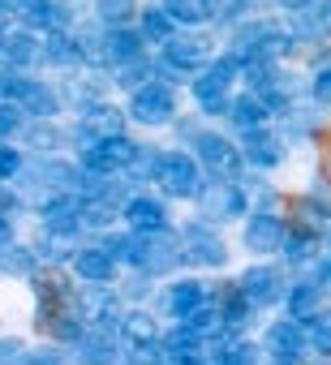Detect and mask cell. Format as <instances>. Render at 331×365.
<instances>
[{"instance_id":"1","label":"cell","mask_w":331,"mask_h":365,"mask_svg":"<svg viewBox=\"0 0 331 365\" xmlns=\"http://www.w3.org/2000/svg\"><path fill=\"white\" fill-rule=\"evenodd\" d=\"M146 176H151L168 198H198V194H203L198 159L185 155V150H159V155H146Z\"/></svg>"},{"instance_id":"2","label":"cell","mask_w":331,"mask_h":365,"mask_svg":"<svg viewBox=\"0 0 331 365\" xmlns=\"http://www.w3.org/2000/svg\"><path fill=\"white\" fill-rule=\"evenodd\" d=\"M185 258L181 241L168 237V232H133V250H129V262L146 275H168L177 262Z\"/></svg>"},{"instance_id":"3","label":"cell","mask_w":331,"mask_h":365,"mask_svg":"<svg viewBox=\"0 0 331 365\" xmlns=\"http://www.w3.org/2000/svg\"><path fill=\"white\" fill-rule=\"evenodd\" d=\"M241 73V65L233 61V56H224V61H215V65H207L203 69V78H194V99L207 108V112H228V91H233V78Z\"/></svg>"},{"instance_id":"4","label":"cell","mask_w":331,"mask_h":365,"mask_svg":"<svg viewBox=\"0 0 331 365\" xmlns=\"http://www.w3.org/2000/svg\"><path fill=\"white\" fill-rule=\"evenodd\" d=\"M305 348H310V327H301V322H292V318L271 322L267 335H263V352H271L275 365H301Z\"/></svg>"},{"instance_id":"5","label":"cell","mask_w":331,"mask_h":365,"mask_svg":"<svg viewBox=\"0 0 331 365\" xmlns=\"http://www.w3.org/2000/svg\"><path fill=\"white\" fill-rule=\"evenodd\" d=\"M177 112V95L168 82H146L142 91L129 95V116L138 125H168Z\"/></svg>"},{"instance_id":"6","label":"cell","mask_w":331,"mask_h":365,"mask_svg":"<svg viewBox=\"0 0 331 365\" xmlns=\"http://www.w3.org/2000/svg\"><path fill=\"white\" fill-rule=\"evenodd\" d=\"M138 159H142V146L129 142V138H112V142L82 146V168L86 172H99V176H112L121 168H133Z\"/></svg>"},{"instance_id":"7","label":"cell","mask_w":331,"mask_h":365,"mask_svg":"<svg viewBox=\"0 0 331 365\" xmlns=\"http://www.w3.org/2000/svg\"><path fill=\"white\" fill-rule=\"evenodd\" d=\"M198 207H203V215L207 220H241L245 215V194L233 185V180H211V185H203V194H198Z\"/></svg>"},{"instance_id":"8","label":"cell","mask_w":331,"mask_h":365,"mask_svg":"<svg viewBox=\"0 0 331 365\" xmlns=\"http://www.w3.org/2000/svg\"><path fill=\"white\" fill-rule=\"evenodd\" d=\"M78 133H82L86 146H95V142H112V138H125V112L112 108V103H95V108L82 112Z\"/></svg>"},{"instance_id":"9","label":"cell","mask_w":331,"mask_h":365,"mask_svg":"<svg viewBox=\"0 0 331 365\" xmlns=\"http://www.w3.org/2000/svg\"><path fill=\"white\" fill-rule=\"evenodd\" d=\"M194 146H198V163H207L220 180H233V176L241 172V150H237L228 138H220V133H198Z\"/></svg>"},{"instance_id":"10","label":"cell","mask_w":331,"mask_h":365,"mask_svg":"<svg viewBox=\"0 0 331 365\" xmlns=\"http://www.w3.org/2000/svg\"><path fill=\"white\" fill-rule=\"evenodd\" d=\"M181 250H185V262H194V267H224V258H228L224 241L207 224H190L181 232Z\"/></svg>"},{"instance_id":"11","label":"cell","mask_w":331,"mask_h":365,"mask_svg":"<svg viewBox=\"0 0 331 365\" xmlns=\"http://www.w3.org/2000/svg\"><path fill=\"white\" fill-rule=\"evenodd\" d=\"M211 61V39L203 35H173L163 43V65L168 69H181V73H194Z\"/></svg>"},{"instance_id":"12","label":"cell","mask_w":331,"mask_h":365,"mask_svg":"<svg viewBox=\"0 0 331 365\" xmlns=\"http://www.w3.org/2000/svg\"><path fill=\"white\" fill-rule=\"evenodd\" d=\"M142 31H125V26H112V31H103L99 35V61L103 65H112V69H121V65H133V61H142Z\"/></svg>"},{"instance_id":"13","label":"cell","mask_w":331,"mask_h":365,"mask_svg":"<svg viewBox=\"0 0 331 365\" xmlns=\"http://www.w3.org/2000/svg\"><path fill=\"white\" fill-rule=\"evenodd\" d=\"M284 241H288V228H284L280 215L254 211V215L245 220V245H250L254 254H275V250H284Z\"/></svg>"},{"instance_id":"14","label":"cell","mask_w":331,"mask_h":365,"mask_svg":"<svg viewBox=\"0 0 331 365\" xmlns=\"http://www.w3.org/2000/svg\"><path fill=\"white\" fill-rule=\"evenodd\" d=\"M39 215H44L48 237H61V241L82 228V202H78V198H48V202L39 207Z\"/></svg>"},{"instance_id":"15","label":"cell","mask_w":331,"mask_h":365,"mask_svg":"<svg viewBox=\"0 0 331 365\" xmlns=\"http://www.w3.org/2000/svg\"><path fill=\"white\" fill-rule=\"evenodd\" d=\"M237 284H241V292H245L250 305H271V301L284 297V275L275 267H250Z\"/></svg>"},{"instance_id":"16","label":"cell","mask_w":331,"mask_h":365,"mask_svg":"<svg viewBox=\"0 0 331 365\" xmlns=\"http://www.w3.org/2000/svg\"><path fill=\"white\" fill-rule=\"evenodd\" d=\"M125 224L133 232H168V207H163L159 198L138 194V198L125 202Z\"/></svg>"},{"instance_id":"17","label":"cell","mask_w":331,"mask_h":365,"mask_svg":"<svg viewBox=\"0 0 331 365\" xmlns=\"http://www.w3.org/2000/svg\"><path fill=\"white\" fill-rule=\"evenodd\" d=\"M73 271H78V279H86V284H112V279H116V258H112L103 245H86V250L73 254Z\"/></svg>"},{"instance_id":"18","label":"cell","mask_w":331,"mask_h":365,"mask_svg":"<svg viewBox=\"0 0 331 365\" xmlns=\"http://www.w3.org/2000/svg\"><path fill=\"white\" fill-rule=\"evenodd\" d=\"M284 301H288V318H292V322H301V327H310L314 318H322L327 292H322V284H292Z\"/></svg>"},{"instance_id":"19","label":"cell","mask_w":331,"mask_h":365,"mask_svg":"<svg viewBox=\"0 0 331 365\" xmlns=\"http://www.w3.org/2000/svg\"><path fill=\"white\" fill-rule=\"evenodd\" d=\"M73 356H78L82 365H116V331H108V327H91V331H82Z\"/></svg>"},{"instance_id":"20","label":"cell","mask_w":331,"mask_h":365,"mask_svg":"<svg viewBox=\"0 0 331 365\" xmlns=\"http://www.w3.org/2000/svg\"><path fill=\"white\" fill-rule=\"evenodd\" d=\"M39 61L52 65V69H73V65H82L78 35H69V31H48V35H44V48H39Z\"/></svg>"},{"instance_id":"21","label":"cell","mask_w":331,"mask_h":365,"mask_svg":"<svg viewBox=\"0 0 331 365\" xmlns=\"http://www.w3.org/2000/svg\"><path fill=\"white\" fill-rule=\"evenodd\" d=\"M198 305H207V288L198 279H177V284H168V292H163V309H168L177 322H185Z\"/></svg>"},{"instance_id":"22","label":"cell","mask_w":331,"mask_h":365,"mask_svg":"<svg viewBox=\"0 0 331 365\" xmlns=\"http://www.w3.org/2000/svg\"><path fill=\"white\" fill-rule=\"evenodd\" d=\"M39 39H35V31H5V39H0V61H5L9 69H22V65H31V61H39Z\"/></svg>"},{"instance_id":"23","label":"cell","mask_w":331,"mask_h":365,"mask_svg":"<svg viewBox=\"0 0 331 365\" xmlns=\"http://www.w3.org/2000/svg\"><path fill=\"white\" fill-rule=\"evenodd\" d=\"M241 155H245L250 163H258V168H275V163L284 159V142H280L271 129H250Z\"/></svg>"},{"instance_id":"24","label":"cell","mask_w":331,"mask_h":365,"mask_svg":"<svg viewBox=\"0 0 331 365\" xmlns=\"http://www.w3.org/2000/svg\"><path fill=\"white\" fill-rule=\"evenodd\" d=\"M228 116H233V125H237V129H245V133H250V129H263V120L271 116V108H267L258 95H237V99L228 103Z\"/></svg>"},{"instance_id":"25","label":"cell","mask_w":331,"mask_h":365,"mask_svg":"<svg viewBox=\"0 0 331 365\" xmlns=\"http://www.w3.org/2000/svg\"><path fill=\"white\" fill-rule=\"evenodd\" d=\"M121 335H125L133 348H151V344H159V322H155L146 309H133V314L121 318Z\"/></svg>"},{"instance_id":"26","label":"cell","mask_w":331,"mask_h":365,"mask_svg":"<svg viewBox=\"0 0 331 365\" xmlns=\"http://www.w3.org/2000/svg\"><path fill=\"white\" fill-rule=\"evenodd\" d=\"M159 9L168 14L173 22H181V26H198V22H207V18H215L211 0H159Z\"/></svg>"},{"instance_id":"27","label":"cell","mask_w":331,"mask_h":365,"mask_svg":"<svg viewBox=\"0 0 331 365\" xmlns=\"http://www.w3.org/2000/svg\"><path fill=\"white\" fill-rule=\"evenodd\" d=\"M173 18L163 14V9H142V39L146 43H168L173 39Z\"/></svg>"},{"instance_id":"28","label":"cell","mask_w":331,"mask_h":365,"mask_svg":"<svg viewBox=\"0 0 331 365\" xmlns=\"http://www.w3.org/2000/svg\"><path fill=\"white\" fill-rule=\"evenodd\" d=\"M0 271H9V275H31V271H35V254L22 250V245L0 250Z\"/></svg>"},{"instance_id":"29","label":"cell","mask_w":331,"mask_h":365,"mask_svg":"<svg viewBox=\"0 0 331 365\" xmlns=\"http://www.w3.org/2000/svg\"><path fill=\"white\" fill-rule=\"evenodd\" d=\"M95 9H99V18H103V22L121 26V22H129V18H133L138 0H95Z\"/></svg>"},{"instance_id":"30","label":"cell","mask_w":331,"mask_h":365,"mask_svg":"<svg viewBox=\"0 0 331 365\" xmlns=\"http://www.w3.org/2000/svg\"><path fill=\"white\" fill-rule=\"evenodd\" d=\"M22 125H26V112L18 103H0V142H9L14 133H22Z\"/></svg>"},{"instance_id":"31","label":"cell","mask_w":331,"mask_h":365,"mask_svg":"<svg viewBox=\"0 0 331 365\" xmlns=\"http://www.w3.org/2000/svg\"><path fill=\"white\" fill-rule=\"evenodd\" d=\"M142 78H151V65H146V61H133V65H121V69H116V82L129 86V91H142V86H146Z\"/></svg>"},{"instance_id":"32","label":"cell","mask_w":331,"mask_h":365,"mask_svg":"<svg viewBox=\"0 0 331 365\" xmlns=\"http://www.w3.org/2000/svg\"><path fill=\"white\" fill-rule=\"evenodd\" d=\"M26 361V344L14 335H0V365H22Z\"/></svg>"},{"instance_id":"33","label":"cell","mask_w":331,"mask_h":365,"mask_svg":"<svg viewBox=\"0 0 331 365\" xmlns=\"http://www.w3.org/2000/svg\"><path fill=\"white\" fill-rule=\"evenodd\" d=\"M310 344H314L318 352H331V314H322V318L310 322Z\"/></svg>"},{"instance_id":"34","label":"cell","mask_w":331,"mask_h":365,"mask_svg":"<svg viewBox=\"0 0 331 365\" xmlns=\"http://www.w3.org/2000/svg\"><path fill=\"white\" fill-rule=\"evenodd\" d=\"M18 172H22V155H18V146L0 142V180H9V176H18Z\"/></svg>"},{"instance_id":"35","label":"cell","mask_w":331,"mask_h":365,"mask_svg":"<svg viewBox=\"0 0 331 365\" xmlns=\"http://www.w3.org/2000/svg\"><path fill=\"white\" fill-rule=\"evenodd\" d=\"M61 361H65V352L56 344H48V348H26V361L22 365H61Z\"/></svg>"},{"instance_id":"36","label":"cell","mask_w":331,"mask_h":365,"mask_svg":"<svg viewBox=\"0 0 331 365\" xmlns=\"http://www.w3.org/2000/svg\"><path fill=\"white\" fill-rule=\"evenodd\" d=\"M26 142H31V146H56V142H61V133H56L52 125H44V120H39V125H31V129H26Z\"/></svg>"},{"instance_id":"37","label":"cell","mask_w":331,"mask_h":365,"mask_svg":"<svg viewBox=\"0 0 331 365\" xmlns=\"http://www.w3.org/2000/svg\"><path fill=\"white\" fill-rule=\"evenodd\" d=\"M228 365H258V348L254 344H228Z\"/></svg>"},{"instance_id":"38","label":"cell","mask_w":331,"mask_h":365,"mask_svg":"<svg viewBox=\"0 0 331 365\" xmlns=\"http://www.w3.org/2000/svg\"><path fill=\"white\" fill-rule=\"evenodd\" d=\"M314 99L331 108V69H318L314 73Z\"/></svg>"},{"instance_id":"39","label":"cell","mask_w":331,"mask_h":365,"mask_svg":"<svg viewBox=\"0 0 331 365\" xmlns=\"http://www.w3.org/2000/svg\"><path fill=\"white\" fill-rule=\"evenodd\" d=\"M14 245V224H9V215H0V250H9Z\"/></svg>"},{"instance_id":"40","label":"cell","mask_w":331,"mask_h":365,"mask_svg":"<svg viewBox=\"0 0 331 365\" xmlns=\"http://www.w3.org/2000/svg\"><path fill=\"white\" fill-rule=\"evenodd\" d=\"M284 5H288V9H301V5H310V0H284Z\"/></svg>"},{"instance_id":"41","label":"cell","mask_w":331,"mask_h":365,"mask_svg":"<svg viewBox=\"0 0 331 365\" xmlns=\"http://www.w3.org/2000/svg\"><path fill=\"white\" fill-rule=\"evenodd\" d=\"M327 279H331V258H327Z\"/></svg>"},{"instance_id":"42","label":"cell","mask_w":331,"mask_h":365,"mask_svg":"<svg viewBox=\"0 0 331 365\" xmlns=\"http://www.w3.org/2000/svg\"><path fill=\"white\" fill-rule=\"evenodd\" d=\"M327 241H331V224H327Z\"/></svg>"},{"instance_id":"43","label":"cell","mask_w":331,"mask_h":365,"mask_svg":"<svg viewBox=\"0 0 331 365\" xmlns=\"http://www.w3.org/2000/svg\"><path fill=\"white\" fill-rule=\"evenodd\" d=\"M0 39H5V35H0Z\"/></svg>"}]
</instances>
